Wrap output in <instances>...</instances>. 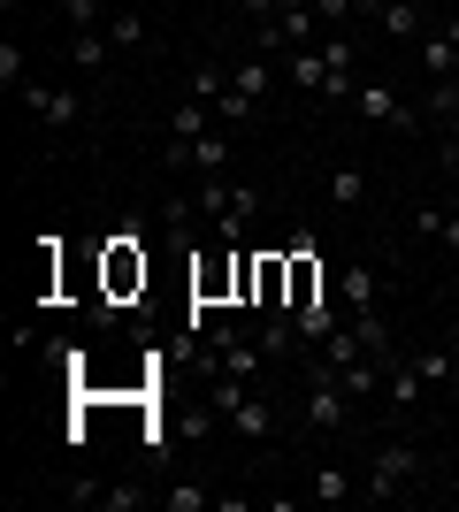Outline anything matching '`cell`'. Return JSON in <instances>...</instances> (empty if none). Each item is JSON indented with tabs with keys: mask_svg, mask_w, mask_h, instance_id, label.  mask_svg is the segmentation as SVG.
<instances>
[{
	"mask_svg": "<svg viewBox=\"0 0 459 512\" xmlns=\"http://www.w3.org/2000/svg\"><path fill=\"white\" fill-rule=\"evenodd\" d=\"M222 92H230V69H207V62H199V69H192V85H184V100H207V107H215Z\"/></svg>",
	"mask_w": 459,
	"mask_h": 512,
	"instance_id": "cell-19",
	"label": "cell"
},
{
	"mask_svg": "<svg viewBox=\"0 0 459 512\" xmlns=\"http://www.w3.org/2000/svg\"><path fill=\"white\" fill-rule=\"evenodd\" d=\"M230 85H238V92H253V100H268L276 69H268V62H238V69H230Z\"/></svg>",
	"mask_w": 459,
	"mask_h": 512,
	"instance_id": "cell-22",
	"label": "cell"
},
{
	"mask_svg": "<svg viewBox=\"0 0 459 512\" xmlns=\"http://www.w3.org/2000/svg\"><path fill=\"white\" fill-rule=\"evenodd\" d=\"M414 230H421V237H444V245L459 253V214H444V207H421V214H414Z\"/></svg>",
	"mask_w": 459,
	"mask_h": 512,
	"instance_id": "cell-20",
	"label": "cell"
},
{
	"mask_svg": "<svg viewBox=\"0 0 459 512\" xmlns=\"http://www.w3.org/2000/svg\"><path fill=\"white\" fill-rule=\"evenodd\" d=\"M238 8H245V16H253V23H268V16H284V0H238Z\"/></svg>",
	"mask_w": 459,
	"mask_h": 512,
	"instance_id": "cell-29",
	"label": "cell"
},
{
	"mask_svg": "<svg viewBox=\"0 0 459 512\" xmlns=\"http://www.w3.org/2000/svg\"><path fill=\"white\" fill-rule=\"evenodd\" d=\"M414 54H421V69H429V77H459V16H452V23H429V39H421Z\"/></svg>",
	"mask_w": 459,
	"mask_h": 512,
	"instance_id": "cell-8",
	"label": "cell"
},
{
	"mask_svg": "<svg viewBox=\"0 0 459 512\" xmlns=\"http://www.w3.org/2000/svg\"><path fill=\"white\" fill-rule=\"evenodd\" d=\"M322 192H329V207H368V176L360 169H329Z\"/></svg>",
	"mask_w": 459,
	"mask_h": 512,
	"instance_id": "cell-17",
	"label": "cell"
},
{
	"mask_svg": "<svg viewBox=\"0 0 459 512\" xmlns=\"http://www.w3.org/2000/svg\"><path fill=\"white\" fill-rule=\"evenodd\" d=\"M230 428H238V436H253V444H268V436H276V406L245 390V398H238V413H230Z\"/></svg>",
	"mask_w": 459,
	"mask_h": 512,
	"instance_id": "cell-12",
	"label": "cell"
},
{
	"mask_svg": "<svg viewBox=\"0 0 459 512\" xmlns=\"http://www.w3.org/2000/svg\"><path fill=\"white\" fill-rule=\"evenodd\" d=\"M429 390H437V383H429L421 352H398V360H383V398H391V413H414Z\"/></svg>",
	"mask_w": 459,
	"mask_h": 512,
	"instance_id": "cell-4",
	"label": "cell"
},
{
	"mask_svg": "<svg viewBox=\"0 0 459 512\" xmlns=\"http://www.w3.org/2000/svg\"><path fill=\"white\" fill-rule=\"evenodd\" d=\"M92 505H108V512H138V490H115V482H100V497Z\"/></svg>",
	"mask_w": 459,
	"mask_h": 512,
	"instance_id": "cell-27",
	"label": "cell"
},
{
	"mask_svg": "<svg viewBox=\"0 0 459 512\" xmlns=\"http://www.w3.org/2000/svg\"><path fill=\"white\" fill-rule=\"evenodd\" d=\"M291 321H299V344H306V352H322V344L337 337V329H345V321H337V299H314V306H299Z\"/></svg>",
	"mask_w": 459,
	"mask_h": 512,
	"instance_id": "cell-11",
	"label": "cell"
},
{
	"mask_svg": "<svg viewBox=\"0 0 459 512\" xmlns=\"http://www.w3.org/2000/svg\"><path fill=\"white\" fill-rule=\"evenodd\" d=\"M284 77L299 92H322V77H329V62H322V46H299V54H284Z\"/></svg>",
	"mask_w": 459,
	"mask_h": 512,
	"instance_id": "cell-15",
	"label": "cell"
},
{
	"mask_svg": "<svg viewBox=\"0 0 459 512\" xmlns=\"http://www.w3.org/2000/svg\"><path fill=\"white\" fill-rule=\"evenodd\" d=\"M314 16H322L329 31H345L352 16H375V0H314Z\"/></svg>",
	"mask_w": 459,
	"mask_h": 512,
	"instance_id": "cell-21",
	"label": "cell"
},
{
	"mask_svg": "<svg viewBox=\"0 0 459 512\" xmlns=\"http://www.w3.org/2000/svg\"><path fill=\"white\" fill-rule=\"evenodd\" d=\"M429 474V459H421L414 444H383L368 467V497H414V482Z\"/></svg>",
	"mask_w": 459,
	"mask_h": 512,
	"instance_id": "cell-1",
	"label": "cell"
},
{
	"mask_svg": "<svg viewBox=\"0 0 459 512\" xmlns=\"http://www.w3.org/2000/svg\"><path fill=\"white\" fill-rule=\"evenodd\" d=\"M207 344H215V360L230 367V375H245V383H253V375H261V367H268L261 337H245V329H215V337H207Z\"/></svg>",
	"mask_w": 459,
	"mask_h": 512,
	"instance_id": "cell-6",
	"label": "cell"
},
{
	"mask_svg": "<svg viewBox=\"0 0 459 512\" xmlns=\"http://www.w3.org/2000/svg\"><path fill=\"white\" fill-rule=\"evenodd\" d=\"M69 62L92 77V69H108V62H115V39H108V31H69Z\"/></svg>",
	"mask_w": 459,
	"mask_h": 512,
	"instance_id": "cell-13",
	"label": "cell"
},
{
	"mask_svg": "<svg viewBox=\"0 0 459 512\" xmlns=\"http://www.w3.org/2000/svg\"><path fill=\"white\" fill-rule=\"evenodd\" d=\"M253 214H261V184H222V199H215V237H222V245H238Z\"/></svg>",
	"mask_w": 459,
	"mask_h": 512,
	"instance_id": "cell-5",
	"label": "cell"
},
{
	"mask_svg": "<svg viewBox=\"0 0 459 512\" xmlns=\"http://www.w3.org/2000/svg\"><path fill=\"white\" fill-rule=\"evenodd\" d=\"M452 344H459V314H452Z\"/></svg>",
	"mask_w": 459,
	"mask_h": 512,
	"instance_id": "cell-31",
	"label": "cell"
},
{
	"mask_svg": "<svg viewBox=\"0 0 459 512\" xmlns=\"http://www.w3.org/2000/svg\"><path fill=\"white\" fill-rule=\"evenodd\" d=\"M375 31L421 46V39H429V8H421V0H375Z\"/></svg>",
	"mask_w": 459,
	"mask_h": 512,
	"instance_id": "cell-7",
	"label": "cell"
},
{
	"mask_svg": "<svg viewBox=\"0 0 459 512\" xmlns=\"http://www.w3.org/2000/svg\"><path fill=\"white\" fill-rule=\"evenodd\" d=\"M284 8H314V0H284Z\"/></svg>",
	"mask_w": 459,
	"mask_h": 512,
	"instance_id": "cell-30",
	"label": "cell"
},
{
	"mask_svg": "<svg viewBox=\"0 0 459 512\" xmlns=\"http://www.w3.org/2000/svg\"><path fill=\"white\" fill-rule=\"evenodd\" d=\"M100 31H108V39H115V54H123V46H146V39H153V31H146V16H138V8H115V16L100 23Z\"/></svg>",
	"mask_w": 459,
	"mask_h": 512,
	"instance_id": "cell-18",
	"label": "cell"
},
{
	"mask_svg": "<svg viewBox=\"0 0 459 512\" xmlns=\"http://www.w3.org/2000/svg\"><path fill=\"white\" fill-rule=\"evenodd\" d=\"M0 92H23V54H16V39H0Z\"/></svg>",
	"mask_w": 459,
	"mask_h": 512,
	"instance_id": "cell-24",
	"label": "cell"
},
{
	"mask_svg": "<svg viewBox=\"0 0 459 512\" xmlns=\"http://www.w3.org/2000/svg\"><path fill=\"white\" fill-rule=\"evenodd\" d=\"M437 161H444V176L459 184V130H444V146H437Z\"/></svg>",
	"mask_w": 459,
	"mask_h": 512,
	"instance_id": "cell-28",
	"label": "cell"
},
{
	"mask_svg": "<svg viewBox=\"0 0 459 512\" xmlns=\"http://www.w3.org/2000/svg\"><path fill=\"white\" fill-rule=\"evenodd\" d=\"M352 337L368 344V360H398V337H391V321L375 314V306H368V314H352Z\"/></svg>",
	"mask_w": 459,
	"mask_h": 512,
	"instance_id": "cell-14",
	"label": "cell"
},
{
	"mask_svg": "<svg viewBox=\"0 0 459 512\" xmlns=\"http://www.w3.org/2000/svg\"><path fill=\"white\" fill-rule=\"evenodd\" d=\"M452 130H459V123H452Z\"/></svg>",
	"mask_w": 459,
	"mask_h": 512,
	"instance_id": "cell-32",
	"label": "cell"
},
{
	"mask_svg": "<svg viewBox=\"0 0 459 512\" xmlns=\"http://www.w3.org/2000/svg\"><path fill=\"white\" fill-rule=\"evenodd\" d=\"M23 107H31V115H39V123H77V92L69 85H23Z\"/></svg>",
	"mask_w": 459,
	"mask_h": 512,
	"instance_id": "cell-10",
	"label": "cell"
},
{
	"mask_svg": "<svg viewBox=\"0 0 459 512\" xmlns=\"http://www.w3.org/2000/svg\"><path fill=\"white\" fill-rule=\"evenodd\" d=\"M192 176H230V130H207L192 146Z\"/></svg>",
	"mask_w": 459,
	"mask_h": 512,
	"instance_id": "cell-16",
	"label": "cell"
},
{
	"mask_svg": "<svg viewBox=\"0 0 459 512\" xmlns=\"http://www.w3.org/2000/svg\"><path fill=\"white\" fill-rule=\"evenodd\" d=\"M352 107H360V115H368V123H383V130H398V138H414L421 123H429V115H421L414 100H398L391 85H360L352 92Z\"/></svg>",
	"mask_w": 459,
	"mask_h": 512,
	"instance_id": "cell-3",
	"label": "cell"
},
{
	"mask_svg": "<svg viewBox=\"0 0 459 512\" xmlns=\"http://www.w3.org/2000/svg\"><path fill=\"white\" fill-rule=\"evenodd\" d=\"M161 505H169V512H199V505H207V490H192V482H169V490H161Z\"/></svg>",
	"mask_w": 459,
	"mask_h": 512,
	"instance_id": "cell-25",
	"label": "cell"
},
{
	"mask_svg": "<svg viewBox=\"0 0 459 512\" xmlns=\"http://www.w3.org/2000/svg\"><path fill=\"white\" fill-rule=\"evenodd\" d=\"M69 8V31H100V0H62Z\"/></svg>",
	"mask_w": 459,
	"mask_h": 512,
	"instance_id": "cell-26",
	"label": "cell"
},
{
	"mask_svg": "<svg viewBox=\"0 0 459 512\" xmlns=\"http://www.w3.org/2000/svg\"><path fill=\"white\" fill-rule=\"evenodd\" d=\"M375 299H383V276H375V260H352L345 276H337V306H352V314H368Z\"/></svg>",
	"mask_w": 459,
	"mask_h": 512,
	"instance_id": "cell-9",
	"label": "cell"
},
{
	"mask_svg": "<svg viewBox=\"0 0 459 512\" xmlns=\"http://www.w3.org/2000/svg\"><path fill=\"white\" fill-rule=\"evenodd\" d=\"M314 497H322V505H345V497H360V490H352L345 467H322V474H314Z\"/></svg>",
	"mask_w": 459,
	"mask_h": 512,
	"instance_id": "cell-23",
	"label": "cell"
},
{
	"mask_svg": "<svg viewBox=\"0 0 459 512\" xmlns=\"http://www.w3.org/2000/svg\"><path fill=\"white\" fill-rule=\"evenodd\" d=\"M352 406H360V398H352V390L337 383L329 367H314V390H306V428L337 436V428H352Z\"/></svg>",
	"mask_w": 459,
	"mask_h": 512,
	"instance_id": "cell-2",
	"label": "cell"
}]
</instances>
